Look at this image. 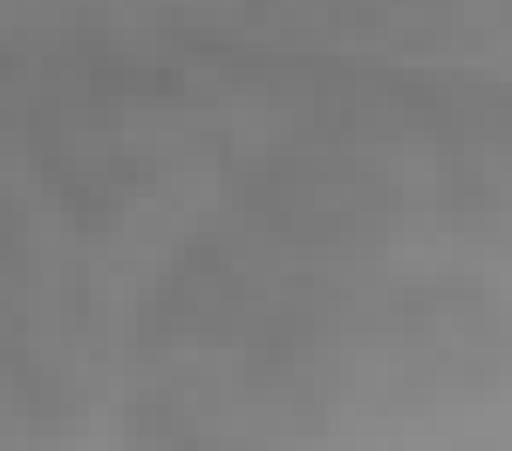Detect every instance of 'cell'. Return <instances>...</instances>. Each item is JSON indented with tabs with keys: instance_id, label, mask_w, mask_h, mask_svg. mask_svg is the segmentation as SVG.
<instances>
[{
	"instance_id": "cell-1",
	"label": "cell",
	"mask_w": 512,
	"mask_h": 451,
	"mask_svg": "<svg viewBox=\"0 0 512 451\" xmlns=\"http://www.w3.org/2000/svg\"><path fill=\"white\" fill-rule=\"evenodd\" d=\"M233 199L246 219L274 226L287 240L342 246L369 240L376 226L396 219V178L376 158L355 151H321V144H287L239 171Z\"/></svg>"
}]
</instances>
